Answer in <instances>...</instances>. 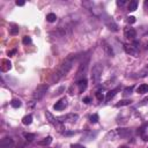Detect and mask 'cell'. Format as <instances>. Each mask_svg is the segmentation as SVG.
I'll return each mask as SVG.
<instances>
[{"label":"cell","mask_w":148,"mask_h":148,"mask_svg":"<svg viewBox=\"0 0 148 148\" xmlns=\"http://www.w3.org/2000/svg\"><path fill=\"white\" fill-rule=\"evenodd\" d=\"M74 60H75V57H67L65 60L60 64V66H59V68L57 70V72L54 73V75H53V78H52V81L53 82H57V81H59L63 76H65L70 71H71V68H72V66H73V64H74Z\"/></svg>","instance_id":"6da1fadb"},{"label":"cell","mask_w":148,"mask_h":148,"mask_svg":"<svg viewBox=\"0 0 148 148\" xmlns=\"http://www.w3.org/2000/svg\"><path fill=\"white\" fill-rule=\"evenodd\" d=\"M102 72H103V67H102V65L96 64V65L93 67L90 76H92V81H93V83H94V84H97V83L100 82L101 76H102Z\"/></svg>","instance_id":"7a4b0ae2"},{"label":"cell","mask_w":148,"mask_h":148,"mask_svg":"<svg viewBox=\"0 0 148 148\" xmlns=\"http://www.w3.org/2000/svg\"><path fill=\"white\" fill-rule=\"evenodd\" d=\"M49 89V86L48 84H40L37 86V88L34 92V98L36 101H41L45 95H46V92Z\"/></svg>","instance_id":"3957f363"},{"label":"cell","mask_w":148,"mask_h":148,"mask_svg":"<svg viewBox=\"0 0 148 148\" xmlns=\"http://www.w3.org/2000/svg\"><path fill=\"white\" fill-rule=\"evenodd\" d=\"M13 146H14V140L9 137H6L0 141V148H12Z\"/></svg>","instance_id":"277c9868"},{"label":"cell","mask_w":148,"mask_h":148,"mask_svg":"<svg viewBox=\"0 0 148 148\" xmlns=\"http://www.w3.org/2000/svg\"><path fill=\"white\" fill-rule=\"evenodd\" d=\"M104 21H105L106 27L110 29V30H112V31H117V30H118V25H117V24H116V22L112 20V17L106 16V19H105Z\"/></svg>","instance_id":"5b68a950"},{"label":"cell","mask_w":148,"mask_h":148,"mask_svg":"<svg viewBox=\"0 0 148 148\" xmlns=\"http://www.w3.org/2000/svg\"><path fill=\"white\" fill-rule=\"evenodd\" d=\"M124 50L127 54L130 56H133V57H138V50H137V46L134 45H130V44H126L124 46Z\"/></svg>","instance_id":"8992f818"},{"label":"cell","mask_w":148,"mask_h":148,"mask_svg":"<svg viewBox=\"0 0 148 148\" xmlns=\"http://www.w3.org/2000/svg\"><path fill=\"white\" fill-rule=\"evenodd\" d=\"M124 35L127 40H134L137 37V31L133 28H126L125 31H124Z\"/></svg>","instance_id":"52a82bcc"},{"label":"cell","mask_w":148,"mask_h":148,"mask_svg":"<svg viewBox=\"0 0 148 148\" xmlns=\"http://www.w3.org/2000/svg\"><path fill=\"white\" fill-rule=\"evenodd\" d=\"M45 117H46V119L49 121V123L50 124H52V125H54V126H58V123L60 122L58 119V118H56L51 112H49V111H46L45 112Z\"/></svg>","instance_id":"ba28073f"},{"label":"cell","mask_w":148,"mask_h":148,"mask_svg":"<svg viewBox=\"0 0 148 148\" xmlns=\"http://www.w3.org/2000/svg\"><path fill=\"white\" fill-rule=\"evenodd\" d=\"M66 106H67V101H66V98L60 100V101L57 102V103L53 105L54 110H58V111H62V110H64Z\"/></svg>","instance_id":"9c48e42d"},{"label":"cell","mask_w":148,"mask_h":148,"mask_svg":"<svg viewBox=\"0 0 148 148\" xmlns=\"http://www.w3.org/2000/svg\"><path fill=\"white\" fill-rule=\"evenodd\" d=\"M78 115H74V113H70V115H66V116H63V117H59L58 119H64L63 122L65 121H68V122H75L78 119Z\"/></svg>","instance_id":"30bf717a"},{"label":"cell","mask_w":148,"mask_h":148,"mask_svg":"<svg viewBox=\"0 0 148 148\" xmlns=\"http://www.w3.org/2000/svg\"><path fill=\"white\" fill-rule=\"evenodd\" d=\"M87 80L86 79H81L78 81V87H79V93H83L86 89H87Z\"/></svg>","instance_id":"8fae6325"},{"label":"cell","mask_w":148,"mask_h":148,"mask_svg":"<svg viewBox=\"0 0 148 148\" xmlns=\"http://www.w3.org/2000/svg\"><path fill=\"white\" fill-rule=\"evenodd\" d=\"M1 71L3 72H7V71H9L11 70V67H12V64H11V62L9 60H7V59H4V60L1 62Z\"/></svg>","instance_id":"7c38bea8"},{"label":"cell","mask_w":148,"mask_h":148,"mask_svg":"<svg viewBox=\"0 0 148 148\" xmlns=\"http://www.w3.org/2000/svg\"><path fill=\"white\" fill-rule=\"evenodd\" d=\"M51 142H52V138L49 135V137L44 138L43 140H40V141L37 142V145H38V146H49Z\"/></svg>","instance_id":"4fadbf2b"},{"label":"cell","mask_w":148,"mask_h":148,"mask_svg":"<svg viewBox=\"0 0 148 148\" xmlns=\"http://www.w3.org/2000/svg\"><path fill=\"white\" fill-rule=\"evenodd\" d=\"M137 93L138 94H146L148 93V84H140L138 88H137Z\"/></svg>","instance_id":"5bb4252c"},{"label":"cell","mask_w":148,"mask_h":148,"mask_svg":"<svg viewBox=\"0 0 148 148\" xmlns=\"http://www.w3.org/2000/svg\"><path fill=\"white\" fill-rule=\"evenodd\" d=\"M119 92V88H116V89H112V90H110L108 94H106V101H111L116 95H117V93Z\"/></svg>","instance_id":"9a60e30c"},{"label":"cell","mask_w":148,"mask_h":148,"mask_svg":"<svg viewBox=\"0 0 148 148\" xmlns=\"http://www.w3.org/2000/svg\"><path fill=\"white\" fill-rule=\"evenodd\" d=\"M103 49H104L105 53H106L109 57H113V51H112V49H111V46H110L109 44L103 43Z\"/></svg>","instance_id":"2e32d148"},{"label":"cell","mask_w":148,"mask_h":148,"mask_svg":"<svg viewBox=\"0 0 148 148\" xmlns=\"http://www.w3.org/2000/svg\"><path fill=\"white\" fill-rule=\"evenodd\" d=\"M22 123L24 125H30L33 123V116L31 115H27L23 117V119H22Z\"/></svg>","instance_id":"e0dca14e"},{"label":"cell","mask_w":148,"mask_h":148,"mask_svg":"<svg viewBox=\"0 0 148 148\" xmlns=\"http://www.w3.org/2000/svg\"><path fill=\"white\" fill-rule=\"evenodd\" d=\"M137 7H138V1L137 0H132V1H130V4H129V11L130 12H134L137 9Z\"/></svg>","instance_id":"ac0fdd59"},{"label":"cell","mask_w":148,"mask_h":148,"mask_svg":"<svg viewBox=\"0 0 148 148\" xmlns=\"http://www.w3.org/2000/svg\"><path fill=\"white\" fill-rule=\"evenodd\" d=\"M132 102L130 101V100H123V101H119L117 104H116V106L117 108H119V106H126V105H130Z\"/></svg>","instance_id":"d6986e66"},{"label":"cell","mask_w":148,"mask_h":148,"mask_svg":"<svg viewBox=\"0 0 148 148\" xmlns=\"http://www.w3.org/2000/svg\"><path fill=\"white\" fill-rule=\"evenodd\" d=\"M57 20V16H56V14H53V13H50V14H48L46 15V21L48 22H54Z\"/></svg>","instance_id":"ffe728a7"},{"label":"cell","mask_w":148,"mask_h":148,"mask_svg":"<svg viewBox=\"0 0 148 148\" xmlns=\"http://www.w3.org/2000/svg\"><path fill=\"white\" fill-rule=\"evenodd\" d=\"M21 101L20 100H13L12 102H11V105L13 106V108H15V109H17V108H20L21 106Z\"/></svg>","instance_id":"44dd1931"},{"label":"cell","mask_w":148,"mask_h":148,"mask_svg":"<svg viewBox=\"0 0 148 148\" xmlns=\"http://www.w3.org/2000/svg\"><path fill=\"white\" fill-rule=\"evenodd\" d=\"M24 138L28 141H33L35 139V134H33V133H24Z\"/></svg>","instance_id":"7402d4cb"},{"label":"cell","mask_w":148,"mask_h":148,"mask_svg":"<svg viewBox=\"0 0 148 148\" xmlns=\"http://www.w3.org/2000/svg\"><path fill=\"white\" fill-rule=\"evenodd\" d=\"M97 122H98V115L94 113V115L90 117V123H93V124H96Z\"/></svg>","instance_id":"603a6c76"},{"label":"cell","mask_w":148,"mask_h":148,"mask_svg":"<svg viewBox=\"0 0 148 148\" xmlns=\"http://www.w3.org/2000/svg\"><path fill=\"white\" fill-rule=\"evenodd\" d=\"M22 42H23V44H24V45H28V44H30V43H31V38L29 37V36H24V37H23V40H22Z\"/></svg>","instance_id":"cb8c5ba5"},{"label":"cell","mask_w":148,"mask_h":148,"mask_svg":"<svg viewBox=\"0 0 148 148\" xmlns=\"http://www.w3.org/2000/svg\"><path fill=\"white\" fill-rule=\"evenodd\" d=\"M96 97H97V100H98V101H103V100H104V95L102 94V92H101V90H98V92L96 93Z\"/></svg>","instance_id":"d4e9b609"},{"label":"cell","mask_w":148,"mask_h":148,"mask_svg":"<svg viewBox=\"0 0 148 148\" xmlns=\"http://www.w3.org/2000/svg\"><path fill=\"white\" fill-rule=\"evenodd\" d=\"M127 22L131 23V24L134 23V22H135V17H134V16H129V17H127Z\"/></svg>","instance_id":"484cf974"},{"label":"cell","mask_w":148,"mask_h":148,"mask_svg":"<svg viewBox=\"0 0 148 148\" xmlns=\"http://www.w3.org/2000/svg\"><path fill=\"white\" fill-rule=\"evenodd\" d=\"M71 147H72V148H86L84 146L79 145V143H73V145H71Z\"/></svg>","instance_id":"4316f807"},{"label":"cell","mask_w":148,"mask_h":148,"mask_svg":"<svg viewBox=\"0 0 148 148\" xmlns=\"http://www.w3.org/2000/svg\"><path fill=\"white\" fill-rule=\"evenodd\" d=\"M132 89H133V87H130V88H126V89H125L124 92H125V94H126V95H129V94H131V93H132Z\"/></svg>","instance_id":"83f0119b"},{"label":"cell","mask_w":148,"mask_h":148,"mask_svg":"<svg viewBox=\"0 0 148 148\" xmlns=\"http://www.w3.org/2000/svg\"><path fill=\"white\" fill-rule=\"evenodd\" d=\"M17 33H19V28H14V29H12V31H11L12 35H15V34H17Z\"/></svg>","instance_id":"f1b7e54d"},{"label":"cell","mask_w":148,"mask_h":148,"mask_svg":"<svg viewBox=\"0 0 148 148\" xmlns=\"http://www.w3.org/2000/svg\"><path fill=\"white\" fill-rule=\"evenodd\" d=\"M83 103H86V104L90 103V97H84V98H83Z\"/></svg>","instance_id":"f546056e"},{"label":"cell","mask_w":148,"mask_h":148,"mask_svg":"<svg viewBox=\"0 0 148 148\" xmlns=\"http://www.w3.org/2000/svg\"><path fill=\"white\" fill-rule=\"evenodd\" d=\"M125 3H126L125 0H122V1H117V5H118V6H124Z\"/></svg>","instance_id":"4dcf8cb0"},{"label":"cell","mask_w":148,"mask_h":148,"mask_svg":"<svg viewBox=\"0 0 148 148\" xmlns=\"http://www.w3.org/2000/svg\"><path fill=\"white\" fill-rule=\"evenodd\" d=\"M16 5H17V6H23V5H24V1H19V0H17Z\"/></svg>","instance_id":"1f68e13d"},{"label":"cell","mask_w":148,"mask_h":148,"mask_svg":"<svg viewBox=\"0 0 148 148\" xmlns=\"http://www.w3.org/2000/svg\"><path fill=\"white\" fill-rule=\"evenodd\" d=\"M15 52H16V50H12V51H9V52H8V54H14Z\"/></svg>","instance_id":"d6a6232c"},{"label":"cell","mask_w":148,"mask_h":148,"mask_svg":"<svg viewBox=\"0 0 148 148\" xmlns=\"http://www.w3.org/2000/svg\"><path fill=\"white\" fill-rule=\"evenodd\" d=\"M119 148H129V147H126V146H121Z\"/></svg>","instance_id":"836d02e7"}]
</instances>
